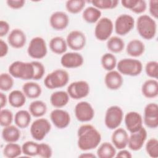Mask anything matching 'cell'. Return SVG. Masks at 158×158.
I'll return each mask as SVG.
<instances>
[{
  "label": "cell",
  "mask_w": 158,
  "mask_h": 158,
  "mask_svg": "<svg viewBox=\"0 0 158 158\" xmlns=\"http://www.w3.org/2000/svg\"><path fill=\"white\" fill-rule=\"evenodd\" d=\"M147 131L143 127L138 131L131 133L128 138V146L133 151L140 150L147 139Z\"/></svg>",
  "instance_id": "17"
},
{
  "label": "cell",
  "mask_w": 158,
  "mask_h": 158,
  "mask_svg": "<svg viewBox=\"0 0 158 158\" xmlns=\"http://www.w3.org/2000/svg\"><path fill=\"white\" fill-rule=\"evenodd\" d=\"M22 153V146L15 143H7L3 149V154L7 158L17 157Z\"/></svg>",
  "instance_id": "35"
},
{
  "label": "cell",
  "mask_w": 158,
  "mask_h": 158,
  "mask_svg": "<svg viewBox=\"0 0 158 158\" xmlns=\"http://www.w3.org/2000/svg\"><path fill=\"white\" fill-rule=\"evenodd\" d=\"M22 91L27 98L36 99L40 96L42 89L38 83L33 81H28L23 85Z\"/></svg>",
  "instance_id": "27"
},
{
  "label": "cell",
  "mask_w": 158,
  "mask_h": 158,
  "mask_svg": "<svg viewBox=\"0 0 158 158\" xmlns=\"http://www.w3.org/2000/svg\"><path fill=\"white\" fill-rule=\"evenodd\" d=\"M51 125L49 120L44 118L36 119L30 126V134L33 139L36 141L43 140L49 133Z\"/></svg>",
  "instance_id": "7"
},
{
  "label": "cell",
  "mask_w": 158,
  "mask_h": 158,
  "mask_svg": "<svg viewBox=\"0 0 158 158\" xmlns=\"http://www.w3.org/2000/svg\"><path fill=\"white\" fill-rule=\"evenodd\" d=\"M29 112L35 117H41L46 114L47 106L46 103L40 100H35L29 105Z\"/></svg>",
  "instance_id": "33"
},
{
  "label": "cell",
  "mask_w": 158,
  "mask_h": 158,
  "mask_svg": "<svg viewBox=\"0 0 158 158\" xmlns=\"http://www.w3.org/2000/svg\"><path fill=\"white\" fill-rule=\"evenodd\" d=\"M31 120V115L29 111L26 110H20L16 112L14 116V122L15 125L19 128H27Z\"/></svg>",
  "instance_id": "30"
},
{
  "label": "cell",
  "mask_w": 158,
  "mask_h": 158,
  "mask_svg": "<svg viewBox=\"0 0 158 158\" xmlns=\"http://www.w3.org/2000/svg\"><path fill=\"white\" fill-rule=\"evenodd\" d=\"M141 93L143 95L149 99L155 98L158 96V82L156 79L146 80L142 85Z\"/></svg>",
  "instance_id": "23"
},
{
  "label": "cell",
  "mask_w": 158,
  "mask_h": 158,
  "mask_svg": "<svg viewBox=\"0 0 158 158\" xmlns=\"http://www.w3.org/2000/svg\"><path fill=\"white\" fill-rule=\"evenodd\" d=\"M104 83L107 88L110 90L118 89L123 85L122 75L117 70L109 71L105 75Z\"/></svg>",
  "instance_id": "21"
},
{
  "label": "cell",
  "mask_w": 158,
  "mask_h": 158,
  "mask_svg": "<svg viewBox=\"0 0 158 158\" xmlns=\"http://www.w3.org/2000/svg\"><path fill=\"white\" fill-rule=\"evenodd\" d=\"M14 119L11 110L7 109H2L0 112V124L2 127H7L11 125Z\"/></svg>",
  "instance_id": "42"
},
{
  "label": "cell",
  "mask_w": 158,
  "mask_h": 158,
  "mask_svg": "<svg viewBox=\"0 0 158 158\" xmlns=\"http://www.w3.org/2000/svg\"><path fill=\"white\" fill-rule=\"evenodd\" d=\"M101 11L94 6L85 8L83 12V19L87 23H94L97 22L101 17Z\"/></svg>",
  "instance_id": "32"
},
{
  "label": "cell",
  "mask_w": 158,
  "mask_h": 158,
  "mask_svg": "<svg viewBox=\"0 0 158 158\" xmlns=\"http://www.w3.org/2000/svg\"><path fill=\"white\" fill-rule=\"evenodd\" d=\"M52 155L51 147L47 143H40L38 148V156L43 158H49Z\"/></svg>",
  "instance_id": "44"
},
{
  "label": "cell",
  "mask_w": 158,
  "mask_h": 158,
  "mask_svg": "<svg viewBox=\"0 0 158 158\" xmlns=\"http://www.w3.org/2000/svg\"><path fill=\"white\" fill-rule=\"evenodd\" d=\"M149 10L150 14L156 19L158 17V1L151 0L149 2Z\"/></svg>",
  "instance_id": "47"
},
{
  "label": "cell",
  "mask_w": 158,
  "mask_h": 158,
  "mask_svg": "<svg viewBox=\"0 0 158 158\" xmlns=\"http://www.w3.org/2000/svg\"><path fill=\"white\" fill-rule=\"evenodd\" d=\"M10 29V25L6 20L0 21V36L3 37L8 34Z\"/></svg>",
  "instance_id": "49"
},
{
  "label": "cell",
  "mask_w": 158,
  "mask_h": 158,
  "mask_svg": "<svg viewBox=\"0 0 158 158\" xmlns=\"http://www.w3.org/2000/svg\"><path fill=\"white\" fill-rule=\"evenodd\" d=\"M86 2L83 0H69L65 2L67 10L71 14H78L85 7Z\"/></svg>",
  "instance_id": "37"
},
{
  "label": "cell",
  "mask_w": 158,
  "mask_h": 158,
  "mask_svg": "<svg viewBox=\"0 0 158 158\" xmlns=\"http://www.w3.org/2000/svg\"><path fill=\"white\" fill-rule=\"evenodd\" d=\"M89 2L100 10L114 9L117 6L119 1L117 0H93Z\"/></svg>",
  "instance_id": "38"
},
{
  "label": "cell",
  "mask_w": 158,
  "mask_h": 158,
  "mask_svg": "<svg viewBox=\"0 0 158 158\" xmlns=\"http://www.w3.org/2000/svg\"><path fill=\"white\" fill-rule=\"evenodd\" d=\"M145 149L151 157L157 158L158 157V140L155 138L149 139L146 143Z\"/></svg>",
  "instance_id": "41"
},
{
  "label": "cell",
  "mask_w": 158,
  "mask_h": 158,
  "mask_svg": "<svg viewBox=\"0 0 158 158\" xmlns=\"http://www.w3.org/2000/svg\"><path fill=\"white\" fill-rule=\"evenodd\" d=\"M84 62L83 56L77 52L64 53L60 58V64L67 69H75L81 66Z\"/></svg>",
  "instance_id": "16"
},
{
  "label": "cell",
  "mask_w": 158,
  "mask_h": 158,
  "mask_svg": "<svg viewBox=\"0 0 158 158\" xmlns=\"http://www.w3.org/2000/svg\"><path fill=\"white\" fill-rule=\"evenodd\" d=\"M13 77L7 73H2L0 75V89L2 91H8L14 86Z\"/></svg>",
  "instance_id": "39"
},
{
  "label": "cell",
  "mask_w": 158,
  "mask_h": 158,
  "mask_svg": "<svg viewBox=\"0 0 158 158\" xmlns=\"http://www.w3.org/2000/svg\"><path fill=\"white\" fill-rule=\"evenodd\" d=\"M48 52L45 40L40 36L33 38L27 48V53L30 57L35 59H41L44 57Z\"/></svg>",
  "instance_id": "8"
},
{
  "label": "cell",
  "mask_w": 158,
  "mask_h": 158,
  "mask_svg": "<svg viewBox=\"0 0 158 158\" xmlns=\"http://www.w3.org/2000/svg\"><path fill=\"white\" fill-rule=\"evenodd\" d=\"M106 46L107 49L112 53H119L124 49L125 42L121 38L114 36L107 40Z\"/></svg>",
  "instance_id": "34"
},
{
  "label": "cell",
  "mask_w": 158,
  "mask_h": 158,
  "mask_svg": "<svg viewBox=\"0 0 158 158\" xmlns=\"http://www.w3.org/2000/svg\"><path fill=\"white\" fill-rule=\"evenodd\" d=\"M26 98L23 91L15 89L9 93L8 96V102L12 107L19 108L25 104Z\"/></svg>",
  "instance_id": "29"
},
{
  "label": "cell",
  "mask_w": 158,
  "mask_h": 158,
  "mask_svg": "<svg viewBox=\"0 0 158 158\" xmlns=\"http://www.w3.org/2000/svg\"><path fill=\"white\" fill-rule=\"evenodd\" d=\"M9 51L7 44L2 39L0 40V57L2 58L6 56Z\"/></svg>",
  "instance_id": "50"
},
{
  "label": "cell",
  "mask_w": 158,
  "mask_h": 158,
  "mask_svg": "<svg viewBox=\"0 0 158 158\" xmlns=\"http://www.w3.org/2000/svg\"><path fill=\"white\" fill-rule=\"evenodd\" d=\"M9 44L15 49L23 48L27 42V36L23 30L19 28L13 29L7 36Z\"/></svg>",
  "instance_id": "20"
},
{
  "label": "cell",
  "mask_w": 158,
  "mask_h": 158,
  "mask_svg": "<svg viewBox=\"0 0 158 158\" xmlns=\"http://www.w3.org/2000/svg\"><path fill=\"white\" fill-rule=\"evenodd\" d=\"M78 157H81V158H84V157H86V158H96L97 156L94 155L93 153L91 152H85V153H82L81 154L78 156Z\"/></svg>",
  "instance_id": "53"
},
{
  "label": "cell",
  "mask_w": 158,
  "mask_h": 158,
  "mask_svg": "<svg viewBox=\"0 0 158 158\" xmlns=\"http://www.w3.org/2000/svg\"><path fill=\"white\" fill-rule=\"evenodd\" d=\"M129 136L127 131L122 128H117L114 130L111 136L112 144L118 149H125L128 142Z\"/></svg>",
  "instance_id": "22"
},
{
  "label": "cell",
  "mask_w": 158,
  "mask_h": 158,
  "mask_svg": "<svg viewBox=\"0 0 158 158\" xmlns=\"http://www.w3.org/2000/svg\"><path fill=\"white\" fill-rule=\"evenodd\" d=\"M118 72L122 75L136 77L143 70V64L138 59L133 58H124L118 61L117 64Z\"/></svg>",
  "instance_id": "5"
},
{
  "label": "cell",
  "mask_w": 158,
  "mask_h": 158,
  "mask_svg": "<svg viewBox=\"0 0 158 158\" xmlns=\"http://www.w3.org/2000/svg\"><path fill=\"white\" fill-rule=\"evenodd\" d=\"M2 137L7 143H16L20 137L19 128L12 125L4 127L2 130Z\"/></svg>",
  "instance_id": "26"
},
{
  "label": "cell",
  "mask_w": 158,
  "mask_h": 158,
  "mask_svg": "<svg viewBox=\"0 0 158 158\" xmlns=\"http://www.w3.org/2000/svg\"><path fill=\"white\" fill-rule=\"evenodd\" d=\"M101 63L104 69L108 72L111 71L117 67V58L112 53L107 52L102 56Z\"/></svg>",
  "instance_id": "36"
},
{
  "label": "cell",
  "mask_w": 158,
  "mask_h": 158,
  "mask_svg": "<svg viewBox=\"0 0 158 158\" xmlns=\"http://www.w3.org/2000/svg\"><path fill=\"white\" fill-rule=\"evenodd\" d=\"M69 81V75L66 70L56 69L46 76L44 79V84L47 88L54 89L64 87Z\"/></svg>",
  "instance_id": "4"
},
{
  "label": "cell",
  "mask_w": 158,
  "mask_h": 158,
  "mask_svg": "<svg viewBox=\"0 0 158 158\" xmlns=\"http://www.w3.org/2000/svg\"><path fill=\"white\" fill-rule=\"evenodd\" d=\"M50 118L54 125L59 129L67 127L70 123L69 113L61 109H55L50 114Z\"/></svg>",
  "instance_id": "15"
},
{
  "label": "cell",
  "mask_w": 158,
  "mask_h": 158,
  "mask_svg": "<svg viewBox=\"0 0 158 158\" xmlns=\"http://www.w3.org/2000/svg\"><path fill=\"white\" fill-rule=\"evenodd\" d=\"M145 72L148 77L156 80L158 77V62L155 60L147 62L145 65Z\"/></svg>",
  "instance_id": "43"
},
{
  "label": "cell",
  "mask_w": 158,
  "mask_h": 158,
  "mask_svg": "<svg viewBox=\"0 0 158 158\" xmlns=\"http://www.w3.org/2000/svg\"><path fill=\"white\" fill-rule=\"evenodd\" d=\"M147 8L146 2L144 0H137V2L134 6V7L131 10L135 14H142L143 13Z\"/></svg>",
  "instance_id": "46"
},
{
  "label": "cell",
  "mask_w": 158,
  "mask_h": 158,
  "mask_svg": "<svg viewBox=\"0 0 158 158\" xmlns=\"http://www.w3.org/2000/svg\"><path fill=\"white\" fill-rule=\"evenodd\" d=\"M124 122L127 129L131 133H135L143 127V118L141 114L135 111H130L126 114Z\"/></svg>",
  "instance_id": "18"
},
{
  "label": "cell",
  "mask_w": 158,
  "mask_h": 158,
  "mask_svg": "<svg viewBox=\"0 0 158 158\" xmlns=\"http://www.w3.org/2000/svg\"><path fill=\"white\" fill-rule=\"evenodd\" d=\"M114 30V24L111 19L102 17L97 22L94 28V36L101 41L107 40Z\"/></svg>",
  "instance_id": "9"
},
{
  "label": "cell",
  "mask_w": 158,
  "mask_h": 158,
  "mask_svg": "<svg viewBox=\"0 0 158 158\" xmlns=\"http://www.w3.org/2000/svg\"><path fill=\"white\" fill-rule=\"evenodd\" d=\"M34 69H35V75L34 80H39L41 79L45 73V68L43 64L38 61H32Z\"/></svg>",
  "instance_id": "45"
},
{
  "label": "cell",
  "mask_w": 158,
  "mask_h": 158,
  "mask_svg": "<svg viewBox=\"0 0 158 158\" xmlns=\"http://www.w3.org/2000/svg\"><path fill=\"white\" fill-rule=\"evenodd\" d=\"M74 112L77 120L81 122L91 121L94 116V110L93 106L86 101L78 102L75 106Z\"/></svg>",
  "instance_id": "12"
},
{
  "label": "cell",
  "mask_w": 158,
  "mask_h": 158,
  "mask_svg": "<svg viewBox=\"0 0 158 158\" xmlns=\"http://www.w3.org/2000/svg\"><path fill=\"white\" fill-rule=\"evenodd\" d=\"M116 149L112 143L104 142L101 143L97 149V157L99 158H112L115 157Z\"/></svg>",
  "instance_id": "31"
},
{
  "label": "cell",
  "mask_w": 158,
  "mask_h": 158,
  "mask_svg": "<svg viewBox=\"0 0 158 158\" xmlns=\"http://www.w3.org/2000/svg\"><path fill=\"white\" fill-rule=\"evenodd\" d=\"M143 122L145 125L152 129L158 127V106L156 103L148 104L144 109Z\"/></svg>",
  "instance_id": "13"
},
{
  "label": "cell",
  "mask_w": 158,
  "mask_h": 158,
  "mask_svg": "<svg viewBox=\"0 0 158 158\" xmlns=\"http://www.w3.org/2000/svg\"><path fill=\"white\" fill-rule=\"evenodd\" d=\"M7 100L8 98H7L6 95L2 92H0V102L1 109H3L6 106Z\"/></svg>",
  "instance_id": "52"
},
{
  "label": "cell",
  "mask_w": 158,
  "mask_h": 158,
  "mask_svg": "<svg viewBox=\"0 0 158 158\" xmlns=\"http://www.w3.org/2000/svg\"><path fill=\"white\" fill-rule=\"evenodd\" d=\"M115 157H123V158H131V157H132V154L128 150L122 149H120V151L116 153Z\"/></svg>",
  "instance_id": "51"
},
{
  "label": "cell",
  "mask_w": 158,
  "mask_h": 158,
  "mask_svg": "<svg viewBox=\"0 0 158 158\" xmlns=\"http://www.w3.org/2000/svg\"><path fill=\"white\" fill-rule=\"evenodd\" d=\"M9 73L14 78L23 80H33L35 69L33 62H25L17 60L12 62L8 69Z\"/></svg>",
  "instance_id": "3"
},
{
  "label": "cell",
  "mask_w": 158,
  "mask_h": 158,
  "mask_svg": "<svg viewBox=\"0 0 158 158\" xmlns=\"http://www.w3.org/2000/svg\"><path fill=\"white\" fill-rule=\"evenodd\" d=\"M70 96L67 91H57L52 93L50 96L51 104L57 109L65 106L69 101Z\"/></svg>",
  "instance_id": "25"
},
{
  "label": "cell",
  "mask_w": 158,
  "mask_h": 158,
  "mask_svg": "<svg viewBox=\"0 0 158 158\" xmlns=\"http://www.w3.org/2000/svg\"><path fill=\"white\" fill-rule=\"evenodd\" d=\"M38 143L33 141H27L22 146V153L27 156H38Z\"/></svg>",
  "instance_id": "40"
},
{
  "label": "cell",
  "mask_w": 158,
  "mask_h": 158,
  "mask_svg": "<svg viewBox=\"0 0 158 158\" xmlns=\"http://www.w3.org/2000/svg\"><path fill=\"white\" fill-rule=\"evenodd\" d=\"M49 48L56 54H64L67 49L66 40L61 36H55L49 41Z\"/></svg>",
  "instance_id": "28"
},
{
  "label": "cell",
  "mask_w": 158,
  "mask_h": 158,
  "mask_svg": "<svg viewBox=\"0 0 158 158\" xmlns=\"http://www.w3.org/2000/svg\"><path fill=\"white\" fill-rule=\"evenodd\" d=\"M135 26L134 18L128 14H123L118 15L115 19L114 28L115 33L120 36L128 33Z\"/></svg>",
  "instance_id": "10"
},
{
  "label": "cell",
  "mask_w": 158,
  "mask_h": 158,
  "mask_svg": "<svg viewBox=\"0 0 158 158\" xmlns=\"http://www.w3.org/2000/svg\"><path fill=\"white\" fill-rule=\"evenodd\" d=\"M123 118V112L122 108L118 106H112L106 111L104 123L107 128L115 130L120 125Z\"/></svg>",
  "instance_id": "6"
},
{
  "label": "cell",
  "mask_w": 158,
  "mask_h": 158,
  "mask_svg": "<svg viewBox=\"0 0 158 158\" xmlns=\"http://www.w3.org/2000/svg\"><path fill=\"white\" fill-rule=\"evenodd\" d=\"M89 90V85L87 81L79 80L71 83L67 87V92L70 98L77 100L86 97Z\"/></svg>",
  "instance_id": "11"
},
{
  "label": "cell",
  "mask_w": 158,
  "mask_h": 158,
  "mask_svg": "<svg viewBox=\"0 0 158 158\" xmlns=\"http://www.w3.org/2000/svg\"><path fill=\"white\" fill-rule=\"evenodd\" d=\"M7 6L13 9H19L23 7L25 4L24 0H7L6 1Z\"/></svg>",
  "instance_id": "48"
},
{
  "label": "cell",
  "mask_w": 158,
  "mask_h": 158,
  "mask_svg": "<svg viewBox=\"0 0 158 158\" xmlns=\"http://www.w3.org/2000/svg\"><path fill=\"white\" fill-rule=\"evenodd\" d=\"M136 30L140 36L146 40L154 38L157 33V23L151 16L143 14L139 15L136 22Z\"/></svg>",
  "instance_id": "2"
},
{
  "label": "cell",
  "mask_w": 158,
  "mask_h": 158,
  "mask_svg": "<svg viewBox=\"0 0 158 158\" xmlns=\"http://www.w3.org/2000/svg\"><path fill=\"white\" fill-rule=\"evenodd\" d=\"M126 51L131 57H139L143 55L145 51L144 44L139 40H132L128 43L126 46Z\"/></svg>",
  "instance_id": "24"
},
{
  "label": "cell",
  "mask_w": 158,
  "mask_h": 158,
  "mask_svg": "<svg viewBox=\"0 0 158 158\" xmlns=\"http://www.w3.org/2000/svg\"><path fill=\"white\" fill-rule=\"evenodd\" d=\"M51 27L55 30H63L67 27L69 23L68 15L63 11H56L49 17Z\"/></svg>",
  "instance_id": "19"
},
{
  "label": "cell",
  "mask_w": 158,
  "mask_h": 158,
  "mask_svg": "<svg viewBox=\"0 0 158 158\" xmlns=\"http://www.w3.org/2000/svg\"><path fill=\"white\" fill-rule=\"evenodd\" d=\"M67 46L73 51H80L86 45V38L85 35L80 30L71 31L67 36Z\"/></svg>",
  "instance_id": "14"
},
{
  "label": "cell",
  "mask_w": 158,
  "mask_h": 158,
  "mask_svg": "<svg viewBox=\"0 0 158 158\" xmlns=\"http://www.w3.org/2000/svg\"><path fill=\"white\" fill-rule=\"evenodd\" d=\"M77 136L78 147L84 151L98 148L101 141L100 132L90 124L81 125L77 131Z\"/></svg>",
  "instance_id": "1"
}]
</instances>
